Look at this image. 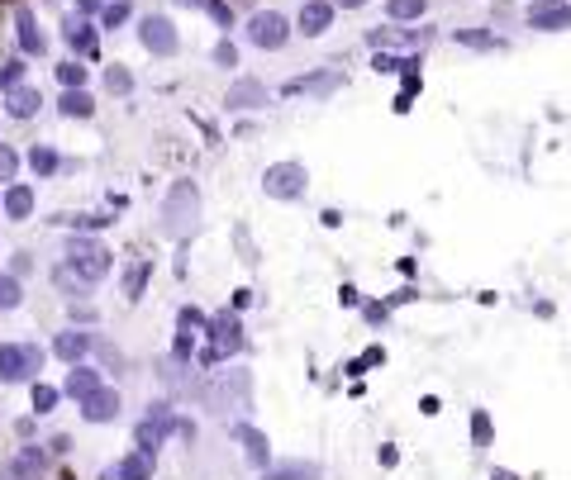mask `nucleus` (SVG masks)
Masks as SVG:
<instances>
[{"label": "nucleus", "mask_w": 571, "mask_h": 480, "mask_svg": "<svg viewBox=\"0 0 571 480\" xmlns=\"http://www.w3.org/2000/svg\"><path fill=\"white\" fill-rule=\"evenodd\" d=\"M77 5H81V10H100V0H77Z\"/></svg>", "instance_id": "a18cd8bd"}, {"label": "nucleus", "mask_w": 571, "mask_h": 480, "mask_svg": "<svg viewBox=\"0 0 571 480\" xmlns=\"http://www.w3.org/2000/svg\"><path fill=\"white\" fill-rule=\"evenodd\" d=\"M238 442H243V452H248V461L252 466H267V438L257 433V428H248V423H238Z\"/></svg>", "instance_id": "412c9836"}, {"label": "nucleus", "mask_w": 571, "mask_h": 480, "mask_svg": "<svg viewBox=\"0 0 571 480\" xmlns=\"http://www.w3.org/2000/svg\"><path fill=\"white\" fill-rule=\"evenodd\" d=\"M200 5H205V10H210V20H214V24H224V29L233 24V10L224 5V0H200Z\"/></svg>", "instance_id": "c9c22d12"}, {"label": "nucleus", "mask_w": 571, "mask_h": 480, "mask_svg": "<svg viewBox=\"0 0 571 480\" xmlns=\"http://www.w3.org/2000/svg\"><path fill=\"white\" fill-rule=\"evenodd\" d=\"M81 419H86V423H109V419H119V395L105 391V385H96V391L81 400Z\"/></svg>", "instance_id": "9d476101"}, {"label": "nucleus", "mask_w": 571, "mask_h": 480, "mask_svg": "<svg viewBox=\"0 0 571 480\" xmlns=\"http://www.w3.org/2000/svg\"><path fill=\"white\" fill-rule=\"evenodd\" d=\"M262 480H319L315 461H286V466H262Z\"/></svg>", "instance_id": "a211bd4d"}, {"label": "nucleus", "mask_w": 571, "mask_h": 480, "mask_svg": "<svg viewBox=\"0 0 571 480\" xmlns=\"http://www.w3.org/2000/svg\"><path fill=\"white\" fill-rule=\"evenodd\" d=\"M343 77L338 71H315V77H296V81H286V96H300V90H315V96H328Z\"/></svg>", "instance_id": "f3484780"}, {"label": "nucleus", "mask_w": 571, "mask_h": 480, "mask_svg": "<svg viewBox=\"0 0 571 480\" xmlns=\"http://www.w3.org/2000/svg\"><path fill=\"white\" fill-rule=\"evenodd\" d=\"M29 167L39 172V176H52V172H58V153H52V147H33V153H29Z\"/></svg>", "instance_id": "c85d7f7f"}, {"label": "nucleus", "mask_w": 571, "mask_h": 480, "mask_svg": "<svg viewBox=\"0 0 571 480\" xmlns=\"http://www.w3.org/2000/svg\"><path fill=\"white\" fill-rule=\"evenodd\" d=\"M24 300V286H20V276H0V309H14V305H20Z\"/></svg>", "instance_id": "cd10ccee"}, {"label": "nucleus", "mask_w": 571, "mask_h": 480, "mask_svg": "<svg viewBox=\"0 0 571 480\" xmlns=\"http://www.w3.org/2000/svg\"><path fill=\"white\" fill-rule=\"evenodd\" d=\"M39 105H43V96L33 86H10L5 90V109H10L14 119H33V115H39Z\"/></svg>", "instance_id": "ddd939ff"}, {"label": "nucleus", "mask_w": 571, "mask_h": 480, "mask_svg": "<svg viewBox=\"0 0 571 480\" xmlns=\"http://www.w3.org/2000/svg\"><path fill=\"white\" fill-rule=\"evenodd\" d=\"M0 205H5L10 219H29V214H33V191H29V186H10Z\"/></svg>", "instance_id": "5701e85b"}, {"label": "nucleus", "mask_w": 571, "mask_h": 480, "mask_svg": "<svg viewBox=\"0 0 571 480\" xmlns=\"http://www.w3.org/2000/svg\"><path fill=\"white\" fill-rule=\"evenodd\" d=\"M58 224H71V229H105L109 214H62Z\"/></svg>", "instance_id": "2f4dec72"}, {"label": "nucleus", "mask_w": 571, "mask_h": 480, "mask_svg": "<svg viewBox=\"0 0 571 480\" xmlns=\"http://www.w3.org/2000/svg\"><path fill=\"white\" fill-rule=\"evenodd\" d=\"M119 471H124L128 480H148V475H153V452H134V456H124V461H119Z\"/></svg>", "instance_id": "a878e982"}, {"label": "nucleus", "mask_w": 571, "mask_h": 480, "mask_svg": "<svg viewBox=\"0 0 571 480\" xmlns=\"http://www.w3.org/2000/svg\"><path fill=\"white\" fill-rule=\"evenodd\" d=\"M96 385H100V376L90 372V366H71V376H67V385H62V391H67L71 400H86L90 391H96Z\"/></svg>", "instance_id": "4be33fe9"}, {"label": "nucleus", "mask_w": 571, "mask_h": 480, "mask_svg": "<svg viewBox=\"0 0 571 480\" xmlns=\"http://www.w3.org/2000/svg\"><path fill=\"white\" fill-rule=\"evenodd\" d=\"M423 10H429V0H385V14H391L395 24H404V20H419Z\"/></svg>", "instance_id": "393cba45"}, {"label": "nucleus", "mask_w": 571, "mask_h": 480, "mask_svg": "<svg viewBox=\"0 0 571 480\" xmlns=\"http://www.w3.org/2000/svg\"><path fill=\"white\" fill-rule=\"evenodd\" d=\"M58 109H62L67 119H90V115H96V100H90V96H86L81 86H71L67 96L58 100Z\"/></svg>", "instance_id": "6ab92c4d"}, {"label": "nucleus", "mask_w": 571, "mask_h": 480, "mask_svg": "<svg viewBox=\"0 0 571 480\" xmlns=\"http://www.w3.org/2000/svg\"><path fill=\"white\" fill-rule=\"evenodd\" d=\"M58 81H62L67 90L81 86V81H86V67H81V62H58Z\"/></svg>", "instance_id": "72a5a7b5"}, {"label": "nucleus", "mask_w": 571, "mask_h": 480, "mask_svg": "<svg viewBox=\"0 0 571 480\" xmlns=\"http://www.w3.org/2000/svg\"><path fill=\"white\" fill-rule=\"evenodd\" d=\"M172 428H181V423L172 419V409H167V404H153V414H148V419H143L138 428H134L138 452H157L162 442H167V433H172Z\"/></svg>", "instance_id": "0eeeda50"}, {"label": "nucleus", "mask_w": 571, "mask_h": 480, "mask_svg": "<svg viewBox=\"0 0 571 480\" xmlns=\"http://www.w3.org/2000/svg\"><path fill=\"white\" fill-rule=\"evenodd\" d=\"M109 267H115V252L105 243H96V238H67V271L77 276L81 286L105 281Z\"/></svg>", "instance_id": "f257e3e1"}, {"label": "nucleus", "mask_w": 571, "mask_h": 480, "mask_svg": "<svg viewBox=\"0 0 571 480\" xmlns=\"http://www.w3.org/2000/svg\"><path fill=\"white\" fill-rule=\"evenodd\" d=\"M205 319H200V309H181V334H191V328H200Z\"/></svg>", "instance_id": "a19ab883"}, {"label": "nucleus", "mask_w": 571, "mask_h": 480, "mask_svg": "<svg viewBox=\"0 0 571 480\" xmlns=\"http://www.w3.org/2000/svg\"><path fill=\"white\" fill-rule=\"evenodd\" d=\"M528 24L543 29V33L571 29V5H562V0H538V5H528Z\"/></svg>", "instance_id": "1a4fd4ad"}, {"label": "nucleus", "mask_w": 571, "mask_h": 480, "mask_svg": "<svg viewBox=\"0 0 571 480\" xmlns=\"http://www.w3.org/2000/svg\"><path fill=\"white\" fill-rule=\"evenodd\" d=\"M14 172H20V153L0 143V181H14Z\"/></svg>", "instance_id": "f704fd0d"}, {"label": "nucleus", "mask_w": 571, "mask_h": 480, "mask_svg": "<svg viewBox=\"0 0 571 480\" xmlns=\"http://www.w3.org/2000/svg\"><path fill=\"white\" fill-rule=\"evenodd\" d=\"M20 81H24V62H20V58L0 67V86H5V90H10V86H20Z\"/></svg>", "instance_id": "e433bc0d"}, {"label": "nucleus", "mask_w": 571, "mask_h": 480, "mask_svg": "<svg viewBox=\"0 0 571 480\" xmlns=\"http://www.w3.org/2000/svg\"><path fill=\"white\" fill-rule=\"evenodd\" d=\"M100 480H128V475H124V471H119V466H109V471H105V475H100Z\"/></svg>", "instance_id": "37998d69"}, {"label": "nucleus", "mask_w": 571, "mask_h": 480, "mask_svg": "<svg viewBox=\"0 0 571 480\" xmlns=\"http://www.w3.org/2000/svg\"><path fill=\"white\" fill-rule=\"evenodd\" d=\"M257 105H267V86L262 81H233L229 86V109H257Z\"/></svg>", "instance_id": "4468645a"}, {"label": "nucleus", "mask_w": 571, "mask_h": 480, "mask_svg": "<svg viewBox=\"0 0 571 480\" xmlns=\"http://www.w3.org/2000/svg\"><path fill=\"white\" fill-rule=\"evenodd\" d=\"M39 366H43V353L33 343H0V381H5V385L33 381Z\"/></svg>", "instance_id": "f03ea898"}, {"label": "nucleus", "mask_w": 571, "mask_h": 480, "mask_svg": "<svg viewBox=\"0 0 571 480\" xmlns=\"http://www.w3.org/2000/svg\"><path fill=\"white\" fill-rule=\"evenodd\" d=\"M138 39H143V48H148V52H157V58H172V52L181 48V39H176V29H172L167 14H148V20L138 24Z\"/></svg>", "instance_id": "6e6552de"}, {"label": "nucleus", "mask_w": 571, "mask_h": 480, "mask_svg": "<svg viewBox=\"0 0 571 480\" xmlns=\"http://www.w3.org/2000/svg\"><path fill=\"white\" fill-rule=\"evenodd\" d=\"M286 39H290L286 14H276V10H257L252 20H248V43H252V48L276 52V48H286Z\"/></svg>", "instance_id": "39448f33"}, {"label": "nucleus", "mask_w": 571, "mask_h": 480, "mask_svg": "<svg viewBox=\"0 0 571 480\" xmlns=\"http://www.w3.org/2000/svg\"><path fill=\"white\" fill-rule=\"evenodd\" d=\"M214 62H219V67H238V48H233L229 39L214 43Z\"/></svg>", "instance_id": "58836bf2"}, {"label": "nucleus", "mask_w": 571, "mask_h": 480, "mask_svg": "<svg viewBox=\"0 0 571 480\" xmlns=\"http://www.w3.org/2000/svg\"><path fill=\"white\" fill-rule=\"evenodd\" d=\"M43 471H48V456L39 447H20V456L10 461V475L14 480H39Z\"/></svg>", "instance_id": "2eb2a0df"}, {"label": "nucleus", "mask_w": 571, "mask_h": 480, "mask_svg": "<svg viewBox=\"0 0 571 480\" xmlns=\"http://www.w3.org/2000/svg\"><path fill=\"white\" fill-rule=\"evenodd\" d=\"M452 39H457V43H467V48H481V52H486V48H505L500 39H495V33H471V29H457Z\"/></svg>", "instance_id": "c756f323"}, {"label": "nucleus", "mask_w": 571, "mask_h": 480, "mask_svg": "<svg viewBox=\"0 0 571 480\" xmlns=\"http://www.w3.org/2000/svg\"><path fill=\"white\" fill-rule=\"evenodd\" d=\"M471 438L481 442V447L490 442V419H486V409H476V419H471Z\"/></svg>", "instance_id": "4c0bfd02"}, {"label": "nucleus", "mask_w": 571, "mask_h": 480, "mask_svg": "<svg viewBox=\"0 0 571 480\" xmlns=\"http://www.w3.org/2000/svg\"><path fill=\"white\" fill-rule=\"evenodd\" d=\"M33 262H29V252H14V262H10V276H24Z\"/></svg>", "instance_id": "79ce46f5"}, {"label": "nucleus", "mask_w": 571, "mask_h": 480, "mask_svg": "<svg viewBox=\"0 0 571 480\" xmlns=\"http://www.w3.org/2000/svg\"><path fill=\"white\" fill-rule=\"evenodd\" d=\"M334 5H343V10H357V5H366V0H334Z\"/></svg>", "instance_id": "c03bdc74"}, {"label": "nucleus", "mask_w": 571, "mask_h": 480, "mask_svg": "<svg viewBox=\"0 0 571 480\" xmlns=\"http://www.w3.org/2000/svg\"><path fill=\"white\" fill-rule=\"evenodd\" d=\"M181 5H200V0H181Z\"/></svg>", "instance_id": "de8ad7c7"}, {"label": "nucleus", "mask_w": 571, "mask_h": 480, "mask_svg": "<svg viewBox=\"0 0 571 480\" xmlns=\"http://www.w3.org/2000/svg\"><path fill=\"white\" fill-rule=\"evenodd\" d=\"M14 39H20V48L29 52V58H39V52L48 48V43H43V33H39V20H33V10H29V5L14 14Z\"/></svg>", "instance_id": "f8f14e48"}, {"label": "nucleus", "mask_w": 571, "mask_h": 480, "mask_svg": "<svg viewBox=\"0 0 571 480\" xmlns=\"http://www.w3.org/2000/svg\"><path fill=\"white\" fill-rule=\"evenodd\" d=\"M148 262H134V267H128L124 271V295H128V300H138V295H143V286H148Z\"/></svg>", "instance_id": "bb28decb"}, {"label": "nucleus", "mask_w": 571, "mask_h": 480, "mask_svg": "<svg viewBox=\"0 0 571 480\" xmlns=\"http://www.w3.org/2000/svg\"><path fill=\"white\" fill-rule=\"evenodd\" d=\"M490 480H514V475H509V471H495V475H490Z\"/></svg>", "instance_id": "49530a36"}, {"label": "nucleus", "mask_w": 571, "mask_h": 480, "mask_svg": "<svg viewBox=\"0 0 571 480\" xmlns=\"http://www.w3.org/2000/svg\"><path fill=\"white\" fill-rule=\"evenodd\" d=\"M238 347H243V328H238L233 314H219V319L210 324V347L200 353V362H205V366H219L224 357H233Z\"/></svg>", "instance_id": "20e7f679"}, {"label": "nucleus", "mask_w": 571, "mask_h": 480, "mask_svg": "<svg viewBox=\"0 0 571 480\" xmlns=\"http://www.w3.org/2000/svg\"><path fill=\"white\" fill-rule=\"evenodd\" d=\"M309 186V172L300 167V162H271V167L262 172V191L271 200H300Z\"/></svg>", "instance_id": "7ed1b4c3"}, {"label": "nucleus", "mask_w": 571, "mask_h": 480, "mask_svg": "<svg viewBox=\"0 0 571 480\" xmlns=\"http://www.w3.org/2000/svg\"><path fill=\"white\" fill-rule=\"evenodd\" d=\"M62 400V391H52V385H33V414H52V404Z\"/></svg>", "instance_id": "7c9ffc66"}, {"label": "nucleus", "mask_w": 571, "mask_h": 480, "mask_svg": "<svg viewBox=\"0 0 571 480\" xmlns=\"http://www.w3.org/2000/svg\"><path fill=\"white\" fill-rule=\"evenodd\" d=\"M52 353H58L62 362H81L90 353V334H77V328H67V334L52 338Z\"/></svg>", "instance_id": "dca6fc26"}, {"label": "nucleus", "mask_w": 571, "mask_h": 480, "mask_svg": "<svg viewBox=\"0 0 571 480\" xmlns=\"http://www.w3.org/2000/svg\"><path fill=\"white\" fill-rule=\"evenodd\" d=\"M105 86L115 90V96H128V90H134V77H128L124 67H109V71H105Z\"/></svg>", "instance_id": "473e14b6"}, {"label": "nucleus", "mask_w": 571, "mask_h": 480, "mask_svg": "<svg viewBox=\"0 0 571 480\" xmlns=\"http://www.w3.org/2000/svg\"><path fill=\"white\" fill-rule=\"evenodd\" d=\"M62 33H67V43L77 48V52H96V29H90L81 14H71V20L62 24Z\"/></svg>", "instance_id": "aec40b11"}, {"label": "nucleus", "mask_w": 571, "mask_h": 480, "mask_svg": "<svg viewBox=\"0 0 571 480\" xmlns=\"http://www.w3.org/2000/svg\"><path fill=\"white\" fill-rule=\"evenodd\" d=\"M195 210H200V195L191 181H176L172 195H167V205H162V219H167V233H186L195 224Z\"/></svg>", "instance_id": "423d86ee"}, {"label": "nucleus", "mask_w": 571, "mask_h": 480, "mask_svg": "<svg viewBox=\"0 0 571 480\" xmlns=\"http://www.w3.org/2000/svg\"><path fill=\"white\" fill-rule=\"evenodd\" d=\"M128 20V5H124V0H119V5H105V29H119Z\"/></svg>", "instance_id": "ea45409f"}, {"label": "nucleus", "mask_w": 571, "mask_h": 480, "mask_svg": "<svg viewBox=\"0 0 571 480\" xmlns=\"http://www.w3.org/2000/svg\"><path fill=\"white\" fill-rule=\"evenodd\" d=\"M296 24H300L305 39H319V33H324L328 24H334V0H305Z\"/></svg>", "instance_id": "9b49d317"}, {"label": "nucleus", "mask_w": 571, "mask_h": 480, "mask_svg": "<svg viewBox=\"0 0 571 480\" xmlns=\"http://www.w3.org/2000/svg\"><path fill=\"white\" fill-rule=\"evenodd\" d=\"M376 77H395V71H419V62L414 58H395V52H385V48H376Z\"/></svg>", "instance_id": "b1692460"}]
</instances>
